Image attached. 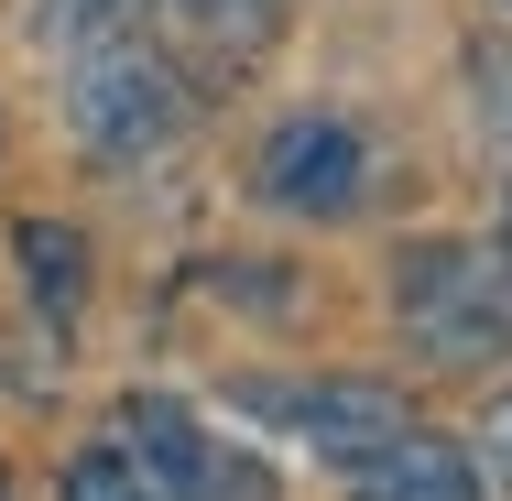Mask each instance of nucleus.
Masks as SVG:
<instances>
[{"mask_svg":"<svg viewBox=\"0 0 512 501\" xmlns=\"http://www.w3.org/2000/svg\"><path fill=\"white\" fill-rule=\"evenodd\" d=\"M66 120H77V142H88L99 164H142V153H164V142L186 131V77L120 22L99 44H77V66H66Z\"/></svg>","mask_w":512,"mask_h":501,"instance_id":"nucleus-1","label":"nucleus"},{"mask_svg":"<svg viewBox=\"0 0 512 501\" xmlns=\"http://www.w3.org/2000/svg\"><path fill=\"white\" fill-rule=\"evenodd\" d=\"M393 316H404V338L436 371H480V360L512 349V305L469 240H414L393 262Z\"/></svg>","mask_w":512,"mask_h":501,"instance_id":"nucleus-2","label":"nucleus"},{"mask_svg":"<svg viewBox=\"0 0 512 501\" xmlns=\"http://www.w3.org/2000/svg\"><path fill=\"white\" fill-rule=\"evenodd\" d=\"M240 414H262V425H284L295 447H316V458H382L393 436H404L414 414L393 382H240Z\"/></svg>","mask_w":512,"mask_h":501,"instance_id":"nucleus-3","label":"nucleus"},{"mask_svg":"<svg viewBox=\"0 0 512 501\" xmlns=\"http://www.w3.org/2000/svg\"><path fill=\"white\" fill-rule=\"evenodd\" d=\"M251 186H262V207H284V218H349L360 186H371V153H360V131H349V120L295 109V120H273V142H262Z\"/></svg>","mask_w":512,"mask_h":501,"instance_id":"nucleus-4","label":"nucleus"},{"mask_svg":"<svg viewBox=\"0 0 512 501\" xmlns=\"http://www.w3.org/2000/svg\"><path fill=\"white\" fill-rule=\"evenodd\" d=\"M120 447L153 469V491H164V501H207V469H218V447L197 436V414H186V403L131 393V403H120Z\"/></svg>","mask_w":512,"mask_h":501,"instance_id":"nucleus-5","label":"nucleus"},{"mask_svg":"<svg viewBox=\"0 0 512 501\" xmlns=\"http://www.w3.org/2000/svg\"><path fill=\"white\" fill-rule=\"evenodd\" d=\"M360 501H480V469H469V447L404 425L382 458H360Z\"/></svg>","mask_w":512,"mask_h":501,"instance_id":"nucleus-6","label":"nucleus"},{"mask_svg":"<svg viewBox=\"0 0 512 501\" xmlns=\"http://www.w3.org/2000/svg\"><path fill=\"white\" fill-rule=\"evenodd\" d=\"M11 251H22V284L55 305V316H77V295H88V240L77 229H55V218H22L11 229Z\"/></svg>","mask_w":512,"mask_h":501,"instance_id":"nucleus-7","label":"nucleus"},{"mask_svg":"<svg viewBox=\"0 0 512 501\" xmlns=\"http://www.w3.org/2000/svg\"><path fill=\"white\" fill-rule=\"evenodd\" d=\"M55 501H164V491H153V469L109 436V447H77V458H66V491Z\"/></svg>","mask_w":512,"mask_h":501,"instance_id":"nucleus-8","label":"nucleus"},{"mask_svg":"<svg viewBox=\"0 0 512 501\" xmlns=\"http://www.w3.org/2000/svg\"><path fill=\"white\" fill-rule=\"evenodd\" d=\"M120 22H131V0H33V33H44V44H66V55H77V44H99V33H120Z\"/></svg>","mask_w":512,"mask_h":501,"instance_id":"nucleus-9","label":"nucleus"},{"mask_svg":"<svg viewBox=\"0 0 512 501\" xmlns=\"http://www.w3.org/2000/svg\"><path fill=\"white\" fill-rule=\"evenodd\" d=\"M480 436H491V480H502V491H512V393L491 403V425H480Z\"/></svg>","mask_w":512,"mask_h":501,"instance_id":"nucleus-10","label":"nucleus"},{"mask_svg":"<svg viewBox=\"0 0 512 501\" xmlns=\"http://www.w3.org/2000/svg\"><path fill=\"white\" fill-rule=\"evenodd\" d=\"M175 11H186V22H262L273 0H175Z\"/></svg>","mask_w":512,"mask_h":501,"instance_id":"nucleus-11","label":"nucleus"},{"mask_svg":"<svg viewBox=\"0 0 512 501\" xmlns=\"http://www.w3.org/2000/svg\"><path fill=\"white\" fill-rule=\"evenodd\" d=\"M502 262H512V197H502Z\"/></svg>","mask_w":512,"mask_h":501,"instance_id":"nucleus-12","label":"nucleus"},{"mask_svg":"<svg viewBox=\"0 0 512 501\" xmlns=\"http://www.w3.org/2000/svg\"><path fill=\"white\" fill-rule=\"evenodd\" d=\"M0 501H11V469H0Z\"/></svg>","mask_w":512,"mask_h":501,"instance_id":"nucleus-13","label":"nucleus"}]
</instances>
